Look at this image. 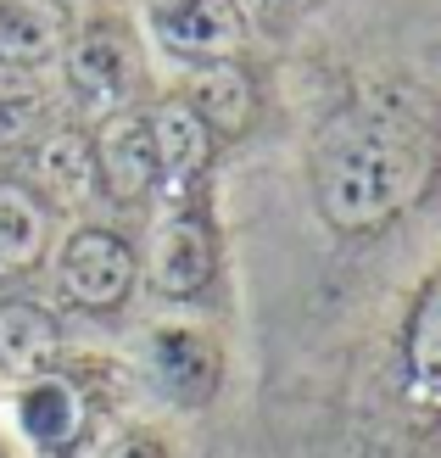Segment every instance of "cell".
Here are the masks:
<instances>
[{"label":"cell","mask_w":441,"mask_h":458,"mask_svg":"<svg viewBox=\"0 0 441 458\" xmlns=\"http://www.w3.org/2000/svg\"><path fill=\"white\" fill-rule=\"evenodd\" d=\"M430 179V140L403 112L358 106L324 123L313 146V201L335 235H375Z\"/></svg>","instance_id":"1"},{"label":"cell","mask_w":441,"mask_h":458,"mask_svg":"<svg viewBox=\"0 0 441 458\" xmlns=\"http://www.w3.org/2000/svg\"><path fill=\"white\" fill-rule=\"evenodd\" d=\"M62 84L89 123L129 112L146 89V51L134 39V29L118 17H96L84 29H73L62 45Z\"/></svg>","instance_id":"2"},{"label":"cell","mask_w":441,"mask_h":458,"mask_svg":"<svg viewBox=\"0 0 441 458\" xmlns=\"http://www.w3.org/2000/svg\"><path fill=\"white\" fill-rule=\"evenodd\" d=\"M140 285V258L118 229L84 224L56 246V291L79 313H118Z\"/></svg>","instance_id":"3"},{"label":"cell","mask_w":441,"mask_h":458,"mask_svg":"<svg viewBox=\"0 0 441 458\" xmlns=\"http://www.w3.org/2000/svg\"><path fill=\"white\" fill-rule=\"evenodd\" d=\"M146 375L162 392V403L184 408H213L224 392V375H229V358H224V341L201 325H157L146 335Z\"/></svg>","instance_id":"4"},{"label":"cell","mask_w":441,"mask_h":458,"mask_svg":"<svg viewBox=\"0 0 441 458\" xmlns=\"http://www.w3.org/2000/svg\"><path fill=\"white\" fill-rule=\"evenodd\" d=\"M146 34L174 62H241L251 22L241 0H146Z\"/></svg>","instance_id":"5"},{"label":"cell","mask_w":441,"mask_h":458,"mask_svg":"<svg viewBox=\"0 0 441 458\" xmlns=\"http://www.w3.org/2000/svg\"><path fill=\"white\" fill-rule=\"evenodd\" d=\"M146 280H151L157 296H168V302H191V296H201L218 280V224L207 218L201 201L168 208V218L151 229Z\"/></svg>","instance_id":"6"},{"label":"cell","mask_w":441,"mask_h":458,"mask_svg":"<svg viewBox=\"0 0 441 458\" xmlns=\"http://www.w3.org/2000/svg\"><path fill=\"white\" fill-rule=\"evenodd\" d=\"M12 425L22 447L34 458H79L96 437L79 392L67 386L56 369L51 375H34V380H17V397H12Z\"/></svg>","instance_id":"7"},{"label":"cell","mask_w":441,"mask_h":458,"mask_svg":"<svg viewBox=\"0 0 441 458\" xmlns=\"http://www.w3.org/2000/svg\"><path fill=\"white\" fill-rule=\"evenodd\" d=\"M89 151H96V179L106 201L129 208V201L157 196V146H151V118L140 106L101 118L89 129Z\"/></svg>","instance_id":"8"},{"label":"cell","mask_w":441,"mask_h":458,"mask_svg":"<svg viewBox=\"0 0 441 458\" xmlns=\"http://www.w3.org/2000/svg\"><path fill=\"white\" fill-rule=\"evenodd\" d=\"M29 185L51 213H84L89 201L101 196V179H96V151H89V129L79 123H51L34 140L29 151Z\"/></svg>","instance_id":"9"},{"label":"cell","mask_w":441,"mask_h":458,"mask_svg":"<svg viewBox=\"0 0 441 458\" xmlns=\"http://www.w3.org/2000/svg\"><path fill=\"white\" fill-rule=\"evenodd\" d=\"M146 118H151V146H157V191H168L174 208H184V201H196L207 168H213V134L191 118V106L179 96L151 106Z\"/></svg>","instance_id":"10"},{"label":"cell","mask_w":441,"mask_h":458,"mask_svg":"<svg viewBox=\"0 0 441 458\" xmlns=\"http://www.w3.org/2000/svg\"><path fill=\"white\" fill-rule=\"evenodd\" d=\"M179 101L191 106V118L218 140H241V134L258 123V84L241 62H201L184 73Z\"/></svg>","instance_id":"11"},{"label":"cell","mask_w":441,"mask_h":458,"mask_svg":"<svg viewBox=\"0 0 441 458\" xmlns=\"http://www.w3.org/2000/svg\"><path fill=\"white\" fill-rule=\"evenodd\" d=\"M403 403L430 425L441 408V285L425 280L403 318Z\"/></svg>","instance_id":"12"},{"label":"cell","mask_w":441,"mask_h":458,"mask_svg":"<svg viewBox=\"0 0 441 458\" xmlns=\"http://www.w3.org/2000/svg\"><path fill=\"white\" fill-rule=\"evenodd\" d=\"M67 34H73L67 0H0V73H34L56 62Z\"/></svg>","instance_id":"13"},{"label":"cell","mask_w":441,"mask_h":458,"mask_svg":"<svg viewBox=\"0 0 441 458\" xmlns=\"http://www.w3.org/2000/svg\"><path fill=\"white\" fill-rule=\"evenodd\" d=\"M62 358H67L62 318L29 302V296H6L0 302V375L34 380V375H51Z\"/></svg>","instance_id":"14"},{"label":"cell","mask_w":441,"mask_h":458,"mask_svg":"<svg viewBox=\"0 0 441 458\" xmlns=\"http://www.w3.org/2000/svg\"><path fill=\"white\" fill-rule=\"evenodd\" d=\"M51 208L22 185L0 174V280H22L51 258Z\"/></svg>","instance_id":"15"},{"label":"cell","mask_w":441,"mask_h":458,"mask_svg":"<svg viewBox=\"0 0 441 458\" xmlns=\"http://www.w3.org/2000/svg\"><path fill=\"white\" fill-rule=\"evenodd\" d=\"M45 129H51V101L39 89H0V157L34 151Z\"/></svg>","instance_id":"16"},{"label":"cell","mask_w":441,"mask_h":458,"mask_svg":"<svg viewBox=\"0 0 441 458\" xmlns=\"http://www.w3.org/2000/svg\"><path fill=\"white\" fill-rule=\"evenodd\" d=\"M101 458H179V447L162 437V430H123Z\"/></svg>","instance_id":"17"},{"label":"cell","mask_w":441,"mask_h":458,"mask_svg":"<svg viewBox=\"0 0 441 458\" xmlns=\"http://www.w3.org/2000/svg\"><path fill=\"white\" fill-rule=\"evenodd\" d=\"M318 0H241L246 22H268V29H291L296 17H308Z\"/></svg>","instance_id":"18"},{"label":"cell","mask_w":441,"mask_h":458,"mask_svg":"<svg viewBox=\"0 0 441 458\" xmlns=\"http://www.w3.org/2000/svg\"><path fill=\"white\" fill-rule=\"evenodd\" d=\"M0 458H22V453H17V447H0Z\"/></svg>","instance_id":"19"}]
</instances>
